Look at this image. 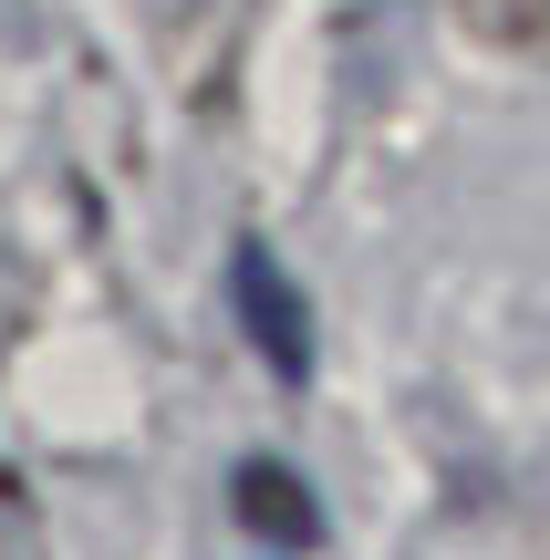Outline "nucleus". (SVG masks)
<instances>
[{
    "label": "nucleus",
    "mask_w": 550,
    "mask_h": 560,
    "mask_svg": "<svg viewBox=\"0 0 550 560\" xmlns=\"http://www.w3.org/2000/svg\"><path fill=\"white\" fill-rule=\"evenodd\" d=\"M229 291H239V322H249V342H260V363L281 384H302L312 374V332H302V301H291V280L270 249H239L229 260Z\"/></svg>",
    "instance_id": "obj_1"
},
{
    "label": "nucleus",
    "mask_w": 550,
    "mask_h": 560,
    "mask_svg": "<svg viewBox=\"0 0 550 560\" xmlns=\"http://www.w3.org/2000/svg\"><path fill=\"white\" fill-rule=\"evenodd\" d=\"M229 509H239L270 550H312V540H323V509H312L302 478H291V467H270V457H249L239 478H229Z\"/></svg>",
    "instance_id": "obj_2"
},
{
    "label": "nucleus",
    "mask_w": 550,
    "mask_h": 560,
    "mask_svg": "<svg viewBox=\"0 0 550 560\" xmlns=\"http://www.w3.org/2000/svg\"><path fill=\"white\" fill-rule=\"evenodd\" d=\"M457 21L499 52H550V0H457Z\"/></svg>",
    "instance_id": "obj_3"
}]
</instances>
